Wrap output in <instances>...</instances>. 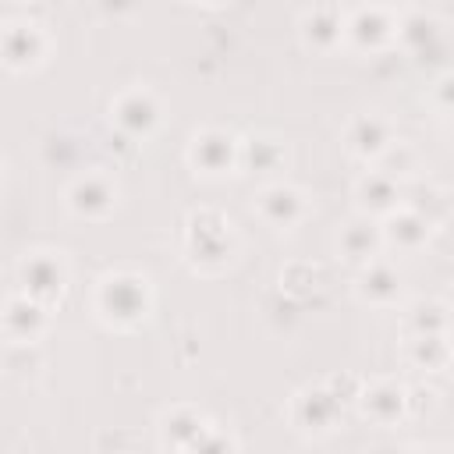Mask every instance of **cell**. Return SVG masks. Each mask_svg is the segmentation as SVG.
<instances>
[{"label":"cell","mask_w":454,"mask_h":454,"mask_svg":"<svg viewBox=\"0 0 454 454\" xmlns=\"http://www.w3.org/2000/svg\"><path fill=\"white\" fill-rule=\"evenodd\" d=\"M387 234L394 241H401V245H419L426 238V220L419 213H397V216H390Z\"/></svg>","instance_id":"obj_12"},{"label":"cell","mask_w":454,"mask_h":454,"mask_svg":"<svg viewBox=\"0 0 454 454\" xmlns=\"http://www.w3.org/2000/svg\"><path fill=\"white\" fill-rule=\"evenodd\" d=\"M259 213L273 223H291L298 213H301V195L294 188H284V184H273L259 195Z\"/></svg>","instance_id":"obj_7"},{"label":"cell","mask_w":454,"mask_h":454,"mask_svg":"<svg viewBox=\"0 0 454 454\" xmlns=\"http://www.w3.org/2000/svg\"><path fill=\"white\" fill-rule=\"evenodd\" d=\"M358 291H362L365 298H372V301H387L390 294H397V277H394L390 266H369Z\"/></svg>","instance_id":"obj_11"},{"label":"cell","mask_w":454,"mask_h":454,"mask_svg":"<svg viewBox=\"0 0 454 454\" xmlns=\"http://www.w3.org/2000/svg\"><path fill=\"white\" fill-rule=\"evenodd\" d=\"M25 287L35 294V298H50V294H60L64 287V270L57 266V259H46V255H35L25 262Z\"/></svg>","instance_id":"obj_4"},{"label":"cell","mask_w":454,"mask_h":454,"mask_svg":"<svg viewBox=\"0 0 454 454\" xmlns=\"http://www.w3.org/2000/svg\"><path fill=\"white\" fill-rule=\"evenodd\" d=\"M348 145L362 156H380L390 138H387V124L376 121V117H358L351 128H348Z\"/></svg>","instance_id":"obj_8"},{"label":"cell","mask_w":454,"mask_h":454,"mask_svg":"<svg viewBox=\"0 0 454 454\" xmlns=\"http://www.w3.org/2000/svg\"><path fill=\"white\" fill-rule=\"evenodd\" d=\"M114 114H117V121L128 128V131H145L153 121H156V103H153V96L149 92H124L121 99H117V106H114Z\"/></svg>","instance_id":"obj_6"},{"label":"cell","mask_w":454,"mask_h":454,"mask_svg":"<svg viewBox=\"0 0 454 454\" xmlns=\"http://www.w3.org/2000/svg\"><path fill=\"white\" fill-rule=\"evenodd\" d=\"M380 404H390L394 411H401L404 408V394H401V387H394V383H376L372 390H365V411H380Z\"/></svg>","instance_id":"obj_13"},{"label":"cell","mask_w":454,"mask_h":454,"mask_svg":"<svg viewBox=\"0 0 454 454\" xmlns=\"http://www.w3.org/2000/svg\"><path fill=\"white\" fill-rule=\"evenodd\" d=\"M433 312H440L436 305H419L415 312H411V326L419 330V337L422 333H436L440 326H443V316H433Z\"/></svg>","instance_id":"obj_14"},{"label":"cell","mask_w":454,"mask_h":454,"mask_svg":"<svg viewBox=\"0 0 454 454\" xmlns=\"http://www.w3.org/2000/svg\"><path fill=\"white\" fill-rule=\"evenodd\" d=\"M436 96H440L447 106H454V78H443L440 89H436Z\"/></svg>","instance_id":"obj_15"},{"label":"cell","mask_w":454,"mask_h":454,"mask_svg":"<svg viewBox=\"0 0 454 454\" xmlns=\"http://www.w3.org/2000/svg\"><path fill=\"white\" fill-rule=\"evenodd\" d=\"M43 309L35 305V301H28V298H11L7 301V312H4V326H7V333H11V340H18V344H28L39 330H43Z\"/></svg>","instance_id":"obj_3"},{"label":"cell","mask_w":454,"mask_h":454,"mask_svg":"<svg viewBox=\"0 0 454 454\" xmlns=\"http://www.w3.org/2000/svg\"><path fill=\"white\" fill-rule=\"evenodd\" d=\"M99 312L106 319H138L145 312V287L135 277H106L99 284Z\"/></svg>","instance_id":"obj_1"},{"label":"cell","mask_w":454,"mask_h":454,"mask_svg":"<svg viewBox=\"0 0 454 454\" xmlns=\"http://www.w3.org/2000/svg\"><path fill=\"white\" fill-rule=\"evenodd\" d=\"M415 454H422V450H415Z\"/></svg>","instance_id":"obj_16"},{"label":"cell","mask_w":454,"mask_h":454,"mask_svg":"<svg viewBox=\"0 0 454 454\" xmlns=\"http://www.w3.org/2000/svg\"><path fill=\"white\" fill-rule=\"evenodd\" d=\"M358 199H362V206H369V209H390L394 199H397V184H394L390 174L372 170V174H365V177L358 181Z\"/></svg>","instance_id":"obj_9"},{"label":"cell","mask_w":454,"mask_h":454,"mask_svg":"<svg viewBox=\"0 0 454 454\" xmlns=\"http://www.w3.org/2000/svg\"><path fill=\"white\" fill-rule=\"evenodd\" d=\"M340 248L351 259H372V252H376V231H372V223H351L340 234Z\"/></svg>","instance_id":"obj_10"},{"label":"cell","mask_w":454,"mask_h":454,"mask_svg":"<svg viewBox=\"0 0 454 454\" xmlns=\"http://www.w3.org/2000/svg\"><path fill=\"white\" fill-rule=\"evenodd\" d=\"M67 199H71V209L74 213H82V216H103L114 206V188L103 177L89 174V177L74 181V188L67 192Z\"/></svg>","instance_id":"obj_2"},{"label":"cell","mask_w":454,"mask_h":454,"mask_svg":"<svg viewBox=\"0 0 454 454\" xmlns=\"http://www.w3.org/2000/svg\"><path fill=\"white\" fill-rule=\"evenodd\" d=\"M192 163L202 167L206 174H220V170H227V163H231V135L206 131L202 138H195Z\"/></svg>","instance_id":"obj_5"}]
</instances>
